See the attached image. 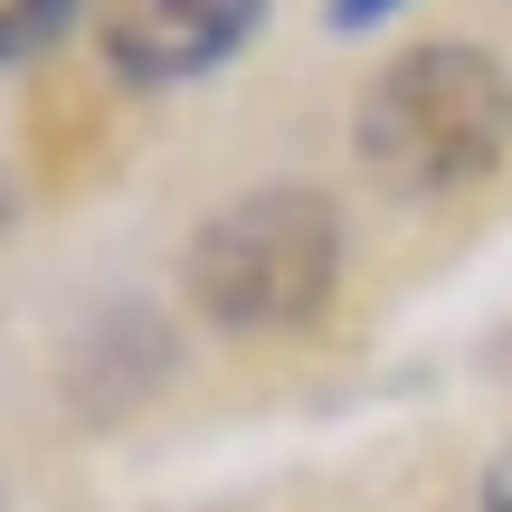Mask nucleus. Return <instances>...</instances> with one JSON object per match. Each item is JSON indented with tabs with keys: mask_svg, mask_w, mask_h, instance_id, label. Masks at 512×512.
Returning <instances> with one entry per match:
<instances>
[{
	"mask_svg": "<svg viewBox=\"0 0 512 512\" xmlns=\"http://www.w3.org/2000/svg\"><path fill=\"white\" fill-rule=\"evenodd\" d=\"M512 143V76L475 38H427L389 57L380 86L361 95V171L399 200H446L475 190Z\"/></svg>",
	"mask_w": 512,
	"mask_h": 512,
	"instance_id": "1",
	"label": "nucleus"
},
{
	"mask_svg": "<svg viewBox=\"0 0 512 512\" xmlns=\"http://www.w3.org/2000/svg\"><path fill=\"white\" fill-rule=\"evenodd\" d=\"M342 275V209L323 190H247L190 238V304L219 332H294Z\"/></svg>",
	"mask_w": 512,
	"mask_h": 512,
	"instance_id": "2",
	"label": "nucleus"
},
{
	"mask_svg": "<svg viewBox=\"0 0 512 512\" xmlns=\"http://www.w3.org/2000/svg\"><path fill=\"white\" fill-rule=\"evenodd\" d=\"M86 19L124 86H190L266 29V0H95Z\"/></svg>",
	"mask_w": 512,
	"mask_h": 512,
	"instance_id": "3",
	"label": "nucleus"
},
{
	"mask_svg": "<svg viewBox=\"0 0 512 512\" xmlns=\"http://www.w3.org/2000/svg\"><path fill=\"white\" fill-rule=\"evenodd\" d=\"M95 0H0V67H19V57L57 48V38L86 19Z\"/></svg>",
	"mask_w": 512,
	"mask_h": 512,
	"instance_id": "4",
	"label": "nucleus"
},
{
	"mask_svg": "<svg viewBox=\"0 0 512 512\" xmlns=\"http://www.w3.org/2000/svg\"><path fill=\"white\" fill-rule=\"evenodd\" d=\"M408 0H323V29H342V38H361V29H380V19H399Z\"/></svg>",
	"mask_w": 512,
	"mask_h": 512,
	"instance_id": "5",
	"label": "nucleus"
},
{
	"mask_svg": "<svg viewBox=\"0 0 512 512\" xmlns=\"http://www.w3.org/2000/svg\"><path fill=\"white\" fill-rule=\"evenodd\" d=\"M484 512H512V456L494 465V484H484Z\"/></svg>",
	"mask_w": 512,
	"mask_h": 512,
	"instance_id": "6",
	"label": "nucleus"
}]
</instances>
